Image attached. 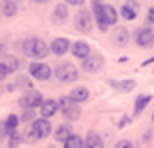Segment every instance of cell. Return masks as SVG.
Listing matches in <instances>:
<instances>
[{
	"instance_id": "obj_18",
	"label": "cell",
	"mask_w": 154,
	"mask_h": 148,
	"mask_svg": "<svg viewBox=\"0 0 154 148\" xmlns=\"http://www.w3.org/2000/svg\"><path fill=\"white\" fill-rule=\"evenodd\" d=\"M70 136H72V126H68V124H60L54 130V138H56L58 142H66Z\"/></svg>"
},
{
	"instance_id": "obj_26",
	"label": "cell",
	"mask_w": 154,
	"mask_h": 148,
	"mask_svg": "<svg viewBox=\"0 0 154 148\" xmlns=\"http://www.w3.org/2000/svg\"><path fill=\"white\" fill-rule=\"evenodd\" d=\"M24 140V134L22 132H12L10 136H8V148H18V144Z\"/></svg>"
},
{
	"instance_id": "obj_15",
	"label": "cell",
	"mask_w": 154,
	"mask_h": 148,
	"mask_svg": "<svg viewBox=\"0 0 154 148\" xmlns=\"http://www.w3.org/2000/svg\"><path fill=\"white\" fill-rule=\"evenodd\" d=\"M138 8H140L138 2H124V4L120 6V16L124 18V20H134L138 14Z\"/></svg>"
},
{
	"instance_id": "obj_33",
	"label": "cell",
	"mask_w": 154,
	"mask_h": 148,
	"mask_svg": "<svg viewBox=\"0 0 154 148\" xmlns=\"http://www.w3.org/2000/svg\"><path fill=\"white\" fill-rule=\"evenodd\" d=\"M4 56H6V46L0 42V58H4Z\"/></svg>"
},
{
	"instance_id": "obj_10",
	"label": "cell",
	"mask_w": 154,
	"mask_h": 148,
	"mask_svg": "<svg viewBox=\"0 0 154 148\" xmlns=\"http://www.w3.org/2000/svg\"><path fill=\"white\" fill-rule=\"evenodd\" d=\"M102 64H104L102 54H90L86 60H82V70L92 74V72H98V70L102 68Z\"/></svg>"
},
{
	"instance_id": "obj_9",
	"label": "cell",
	"mask_w": 154,
	"mask_h": 148,
	"mask_svg": "<svg viewBox=\"0 0 154 148\" xmlns=\"http://www.w3.org/2000/svg\"><path fill=\"white\" fill-rule=\"evenodd\" d=\"M74 28L78 32H90L92 30V14L86 10H80L74 18Z\"/></svg>"
},
{
	"instance_id": "obj_6",
	"label": "cell",
	"mask_w": 154,
	"mask_h": 148,
	"mask_svg": "<svg viewBox=\"0 0 154 148\" xmlns=\"http://www.w3.org/2000/svg\"><path fill=\"white\" fill-rule=\"evenodd\" d=\"M42 102H44V96H42L38 90H28V92H24L22 96H20L18 106L24 108V110H32V108H40Z\"/></svg>"
},
{
	"instance_id": "obj_5",
	"label": "cell",
	"mask_w": 154,
	"mask_h": 148,
	"mask_svg": "<svg viewBox=\"0 0 154 148\" xmlns=\"http://www.w3.org/2000/svg\"><path fill=\"white\" fill-rule=\"evenodd\" d=\"M54 74H56V78L62 84H68V82L78 80V70H76L74 64H70V62H60L56 66V70H54Z\"/></svg>"
},
{
	"instance_id": "obj_30",
	"label": "cell",
	"mask_w": 154,
	"mask_h": 148,
	"mask_svg": "<svg viewBox=\"0 0 154 148\" xmlns=\"http://www.w3.org/2000/svg\"><path fill=\"white\" fill-rule=\"evenodd\" d=\"M114 148H134V146H132V142H130V140H120V142L116 144Z\"/></svg>"
},
{
	"instance_id": "obj_13",
	"label": "cell",
	"mask_w": 154,
	"mask_h": 148,
	"mask_svg": "<svg viewBox=\"0 0 154 148\" xmlns=\"http://www.w3.org/2000/svg\"><path fill=\"white\" fill-rule=\"evenodd\" d=\"M40 116H42V118H52V116H54V114L58 112V102L56 100H52V98H48V100H44V102H42V106H40Z\"/></svg>"
},
{
	"instance_id": "obj_20",
	"label": "cell",
	"mask_w": 154,
	"mask_h": 148,
	"mask_svg": "<svg viewBox=\"0 0 154 148\" xmlns=\"http://www.w3.org/2000/svg\"><path fill=\"white\" fill-rule=\"evenodd\" d=\"M84 148H104V142H102V138H100V134L88 132V136L84 140Z\"/></svg>"
},
{
	"instance_id": "obj_31",
	"label": "cell",
	"mask_w": 154,
	"mask_h": 148,
	"mask_svg": "<svg viewBox=\"0 0 154 148\" xmlns=\"http://www.w3.org/2000/svg\"><path fill=\"white\" fill-rule=\"evenodd\" d=\"M146 22H148V24H152V26H154V6H152V8L148 10V16H146Z\"/></svg>"
},
{
	"instance_id": "obj_32",
	"label": "cell",
	"mask_w": 154,
	"mask_h": 148,
	"mask_svg": "<svg viewBox=\"0 0 154 148\" xmlns=\"http://www.w3.org/2000/svg\"><path fill=\"white\" fill-rule=\"evenodd\" d=\"M32 116H34V112H32V110H28L26 114H22V116H20V120H30Z\"/></svg>"
},
{
	"instance_id": "obj_4",
	"label": "cell",
	"mask_w": 154,
	"mask_h": 148,
	"mask_svg": "<svg viewBox=\"0 0 154 148\" xmlns=\"http://www.w3.org/2000/svg\"><path fill=\"white\" fill-rule=\"evenodd\" d=\"M58 108H60L62 116L68 120V122H72V120H78V118H80V108H78V104H76L70 96L60 98V100H58Z\"/></svg>"
},
{
	"instance_id": "obj_21",
	"label": "cell",
	"mask_w": 154,
	"mask_h": 148,
	"mask_svg": "<svg viewBox=\"0 0 154 148\" xmlns=\"http://www.w3.org/2000/svg\"><path fill=\"white\" fill-rule=\"evenodd\" d=\"M150 100H152L150 94H140V96L134 100V112H142V110L150 104Z\"/></svg>"
},
{
	"instance_id": "obj_35",
	"label": "cell",
	"mask_w": 154,
	"mask_h": 148,
	"mask_svg": "<svg viewBox=\"0 0 154 148\" xmlns=\"http://www.w3.org/2000/svg\"><path fill=\"white\" fill-rule=\"evenodd\" d=\"M152 120H154V116H152Z\"/></svg>"
},
{
	"instance_id": "obj_27",
	"label": "cell",
	"mask_w": 154,
	"mask_h": 148,
	"mask_svg": "<svg viewBox=\"0 0 154 148\" xmlns=\"http://www.w3.org/2000/svg\"><path fill=\"white\" fill-rule=\"evenodd\" d=\"M16 84L20 86V88H26V90H32V80L28 78V76H24V74H20L16 78Z\"/></svg>"
},
{
	"instance_id": "obj_12",
	"label": "cell",
	"mask_w": 154,
	"mask_h": 148,
	"mask_svg": "<svg viewBox=\"0 0 154 148\" xmlns=\"http://www.w3.org/2000/svg\"><path fill=\"white\" fill-rule=\"evenodd\" d=\"M70 50H72V54H74L76 58H80V60H86V58L92 54V52H90V44H88V42H84V40L74 42Z\"/></svg>"
},
{
	"instance_id": "obj_16",
	"label": "cell",
	"mask_w": 154,
	"mask_h": 148,
	"mask_svg": "<svg viewBox=\"0 0 154 148\" xmlns=\"http://www.w3.org/2000/svg\"><path fill=\"white\" fill-rule=\"evenodd\" d=\"M110 40H112L116 46H126V44H128V40H130V34H128V30H126V28H122V26H116V28L112 30V36H110Z\"/></svg>"
},
{
	"instance_id": "obj_22",
	"label": "cell",
	"mask_w": 154,
	"mask_h": 148,
	"mask_svg": "<svg viewBox=\"0 0 154 148\" xmlns=\"http://www.w3.org/2000/svg\"><path fill=\"white\" fill-rule=\"evenodd\" d=\"M2 64H4L10 72H16V70L20 68V60H18L16 56H10V54H6V56L2 58Z\"/></svg>"
},
{
	"instance_id": "obj_34",
	"label": "cell",
	"mask_w": 154,
	"mask_h": 148,
	"mask_svg": "<svg viewBox=\"0 0 154 148\" xmlns=\"http://www.w3.org/2000/svg\"><path fill=\"white\" fill-rule=\"evenodd\" d=\"M46 148H54V146H46Z\"/></svg>"
},
{
	"instance_id": "obj_3",
	"label": "cell",
	"mask_w": 154,
	"mask_h": 148,
	"mask_svg": "<svg viewBox=\"0 0 154 148\" xmlns=\"http://www.w3.org/2000/svg\"><path fill=\"white\" fill-rule=\"evenodd\" d=\"M50 132H52V126H50L48 120L46 118H36L34 122L28 126V130L24 132V140H26L28 144H32V142H36V140L46 138Z\"/></svg>"
},
{
	"instance_id": "obj_1",
	"label": "cell",
	"mask_w": 154,
	"mask_h": 148,
	"mask_svg": "<svg viewBox=\"0 0 154 148\" xmlns=\"http://www.w3.org/2000/svg\"><path fill=\"white\" fill-rule=\"evenodd\" d=\"M90 6H92V14L96 18V24L100 30H106L108 26L116 24L118 14H116V10L110 4H106V2H92Z\"/></svg>"
},
{
	"instance_id": "obj_7",
	"label": "cell",
	"mask_w": 154,
	"mask_h": 148,
	"mask_svg": "<svg viewBox=\"0 0 154 148\" xmlns=\"http://www.w3.org/2000/svg\"><path fill=\"white\" fill-rule=\"evenodd\" d=\"M28 72H30V76L32 78H36V80H48L52 76V68L48 66V64H44V62H32L28 66Z\"/></svg>"
},
{
	"instance_id": "obj_29",
	"label": "cell",
	"mask_w": 154,
	"mask_h": 148,
	"mask_svg": "<svg viewBox=\"0 0 154 148\" xmlns=\"http://www.w3.org/2000/svg\"><path fill=\"white\" fill-rule=\"evenodd\" d=\"M8 74H10V70H8V68L4 66V64L0 62V80H4L6 76H8Z\"/></svg>"
},
{
	"instance_id": "obj_14",
	"label": "cell",
	"mask_w": 154,
	"mask_h": 148,
	"mask_svg": "<svg viewBox=\"0 0 154 148\" xmlns=\"http://www.w3.org/2000/svg\"><path fill=\"white\" fill-rule=\"evenodd\" d=\"M66 20H68V4L60 2V4H56V8L52 10V22L54 24H64Z\"/></svg>"
},
{
	"instance_id": "obj_23",
	"label": "cell",
	"mask_w": 154,
	"mask_h": 148,
	"mask_svg": "<svg viewBox=\"0 0 154 148\" xmlns=\"http://www.w3.org/2000/svg\"><path fill=\"white\" fill-rule=\"evenodd\" d=\"M0 8H2V14H4V16H8V18H12L18 12V4H16V2H2V4H0Z\"/></svg>"
},
{
	"instance_id": "obj_8",
	"label": "cell",
	"mask_w": 154,
	"mask_h": 148,
	"mask_svg": "<svg viewBox=\"0 0 154 148\" xmlns=\"http://www.w3.org/2000/svg\"><path fill=\"white\" fill-rule=\"evenodd\" d=\"M134 42L140 48H150V46H154V32L150 28H138L134 32Z\"/></svg>"
},
{
	"instance_id": "obj_19",
	"label": "cell",
	"mask_w": 154,
	"mask_h": 148,
	"mask_svg": "<svg viewBox=\"0 0 154 148\" xmlns=\"http://www.w3.org/2000/svg\"><path fill=\"white\" fill-rule=\"evenodd\" d=\"M112 88H116V90H120V92H130L134 86H136V82L134 80H110L108 82Z\"/></svg>"
},
{
	"instance_id": "obj_17",
	"label": "cell",
	"mask_w": 154,
	"mask_h": 148,
	"mask_svg": "<svg viewBox=\"0 0 154 148\" xmlns=\"http://www.w3.org/2000/svg\"><path fill=\"white\" fill-rule=\"evenodd\" d=\"M72 100H74L76 104H80V102H86L88 98H90V92H88V88H84V86H78V88H74V90L68 94Z\"/></svg>"
},
{
	"instance_id": "obj_24",
	"label": "cell",
	"mask_w": 154,
	"mask_h": 148,
	"mask_svg": "<svg viewBox=\"0 0 154 148\" xmlns=\"http://www.w3.org/2000/svg\"><path fill=\"white\" fill-rule=\"evenodd\" d=\"M64 148H84V140H82L78 134H72V136L64 142Z\"/></svg>"
},
{
	"instance_id": "obj_28",
	"label": "cell",
	"mask_w": 154,
	"mask_h": 148,
	"mask_svg": "<svg viewBox=\"0 0 154 148\" xmlns=\"http://www.w3.org/2000/svg\"><path fill=\"white\" fill-rule=\"evenodd\" d=\"M10 136V132L6 128V122H0V138H8Z\"/></svg>"
},
{
	"instance_id": "obj_11",
	"label": "cell",
	"mask_w": 154,
	"mask_h": 148,
	"mask_svg": "<svg viewBox=\"0 0 154 148\" xmlns=\"http://www.w3.org/2000/svg\"><path fill=\"white\" fill-rule=\"evenodd\" d=\"M68 48H72V44H70L68 38H54V40H52V44H50L52 54H56V56L66 54V52H68Z\"/></svg>"
},
{
	"instance_id": "obj_2",
	"label": "cell",
	"mask_w": 154,
	"mask_h": 148,
	"mask_svg": "<svg viewBox=\"0 0 154 148\" xmlns=\"http://www.w3.org/2000/svg\"><path fill=\"white\" fill-rule=\"evenodd\" d=\"M22 52L32 60H42V58L48 56L50 52V46L46 44L42 38H26L22 40Z\"/></svg>"
},
{
	"instance_id": "obj_25",
	"label": "cell",
	"mask_w": 154,
	"mask_h": 148,
	"mask_svg": "<svg viewBox=\"0 0 154 148\" xmlns=\"http://www.w3.org/2000/svg\"><path fill=\"white\" fill-rule=\"evenodd\" d=\"M4 122H6V128H8V132L12 134V132H16V130H18V124H20V118H18L16 114H10V116H8V118H6Z\"/></svg>"
}]
</instances>
